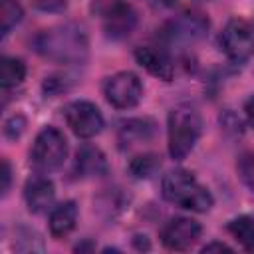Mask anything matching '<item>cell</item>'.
I'll return each instance as SVG.
<instances>
[{
    "mask_svg": "<svg viewBox=\"0 0 254 254\" xmlns=\"http://www.w3.org/2000/svg\"><path fill=\"white\" fill-rule=\"evenodd\" d=\"M24 10L18 0H0V20H2V36H8L10 30L22 20Z\"/></svg>",
    "mask_w": 254,
    "mask_h": 254,
    "instance_id": "19",
    "label": "cell"
},
{
    "mask_svg": "<svg viewBox=\"0 0 254 254\" xmlns=\"http://www.w3.org/2000/svg\"><path fill=\"white\" fill-rule=\"evenodd\" d=\"M244 113H246L248 123L254 127V95H250V97L244 101Z\"/></svg>",
    "mask_w": 254,
    "mask_h": 254,
    "instance_id": "24",
    "label": "cell"
},
{
    "mask_svg": "<svg viewBox=\"0 0 254 254\" xmlns=\"http://www.w3.org/2000/svg\"><path fill=\"white\" fill-rule=\"evenodd\" d=\"M163 196L187 210L194 212H206L212 204L214 198L206 187H202L196 177L185 169H177L165 175L163 179Z\"/></svg>",
    "mask_w": 254,
    "mask_h": 254,
    "instance_id": "2",
    "label": "cell"
},
{
    "mask_svg": "<svg viewBox=\"0 0 254 254\" xmlns=\"http://www.w3.org/2000/svg\"><path fill=\"white\" fill-rule=\"evenodd\" d=\"M236 169H238V175H240V181L244 183V187L254 192V153H242L238 157V163H236Z\"/></svg>",
    "mask_w": 254,
    "mask_h": 254,
    "instance_id": "20",
    "label": "cell"
},
{
    "mask_svg": "<svg viewBox=\"0 0 254 254\" xmlns=\"http://www.w3.org/2000/svg\"><path fill=\"white\" fill-rule=\"evenodd\" d=\"M202 133V119L190 107H177L169 113L167 139H169V155L175 161H183L196 145Z\"/></svg>",
    "mask_w": 254,
    "mask_h": 254,
    "instance_id": "3",
    "label": "cell"
},
{
    "mask_svg": "<svg viewBox=\"0 0 254 254\" xmlns=\"http://www.w3.org/2000/svg\"><path fill=\"white\" fill-rule=\"evenodd\" d=\"M212 250H218V252H232L230 246H226L224 242H210L202 248V252H212Z\"/></svg>",
    "mask_w": 254,
    "mask_h": 254,
    "instance_id": "25",
    "label": "cell"
},
{
    "mask_svg": "<svg viewBox=\"0 0 254 254\" xmlns=\"http://www.w3.org/2000/svg\"><path fill=\"white\" fill-rule=\"evenodd\" d=\"M24 125H26L24 117H20V115L12 117L10 121H6V127H4V133H6V137H10V139H16V137H20V133L24 131Z\"/></svg>",
    "mask_w": 254,
    "mask_h": 254,
    "instance_id": "21",
    "label": "cell"
},
{
    "mask_svg": "<svg viewBox=\"0 0 254 254\" xmlns=\"http://www.w3.org/2000/svg\"><path fill=\"white\" fill-rule=\"evenodd\" d=\"M159 169H161V161L157 155H151V153L137 155L129 163V173L135 179H151Z\"/></svg>",
    "mask_w": 254,
    "mask_h": 254,
    "instance_id": "18",
    "label": "cell"
},
{
    "mask_svg": "<svg viewBox=\"0 0 254 254\" xmlns=\"http://www.w3.org/2000/svg\"><path fill=\"white\" fill-rule=\"evenodd\" d=\"M103 95L115 109H131L143 97V83L133 71H119L105 79Z\"/></svg>",
    "mask_w": 254,
    "mask_h": 254,
    "instance_id": "6",
    "label": "cell"
},
{
    "mask_svg": "<svg viewBox=\"0 0 254 254\" xmlns=\"http://www.w3.org/2000/svg\"><path fill=\"white\" fill-rule=\"evenodd\" d=\"M36 6L42 10H60L65 6V0H36Z\"/></svg>",
    "mask_w": 254,
    "mask_h": 254,
    "instance_id": "22",
    "label": "cell"
},
{
    "mask_svg": "<svg viewBox=\"0 0 254 254\" xmlns=\"http://www.w3.org/2000/svg\"><path fill=\"white\" fill-rule=\"evenodd\" d=\"M202 234V226L187 216L171 218L161 228V242L169 250H187L190 248Z\"/></svg>",
    "mask_w": 254,
    "mask_h": 254,
    "instance_id": "8",
    "label": "cell"
},
{
    "mask_svg": "<svg viewBox=\"0 0 254 254\" xmlns=\"http://www.w3.org/2000/svg\"><path fill=\"white\" fill-rule=\"evenodd\" d=\"M75 175L83 179L107 175L105 155L93 145H83L81 149H77V155H75Z\"/></svg>",
    "mask_w": 254,
    "mask_h": 254,
    "instance_id": "12",
    "label": "cell"
},
{
    "mask_svg": "<svg viewBox=\"0 0 254 254\" xmlns=\"http://www.w3.org/2000/svg\"><path fill=\"white\" fill-rule=\"evenodd\" d=\"M155 133V121L151 119H129L121 125L119 129V139L123 145L127 143H137V141H147Z\"/></svg>",
    "mask_w": 254,
    "mask_h": 254,
    "instance_id": "15",
    "label": "cell"
},
{
    "mask_svg": "<svg viewBox=\"0 0 254 254\" xmlns=\"http://www.w3.org/2000/svg\"><path fill=\"white\" fill-rule=\"evenodd\" d=\"M64 117H65L67 127L79 139H91L103 129V115L97 109V105L91 101L77 99V101L67 103L64 109Z\"/></svg>",
    "mask_w": 254,
    "mask_h": 254,
    "instance_id": "7",
    "label": "cell"
},
{
    "mask_svg": "<svg viewBox=\"0 0 254 254\" xmlns=\"http://www.w3.org/2000/svg\"><path fill=\"white\" fill-rule=\"evenodd\" d=\"M228 232L242 244L244 250H254V216L242 214L228 222Z\"/></svg>",
    "mask_w": 254,
    "mask_h": 254,
    "instance_id": "17",
    "label": "cell"
},
{
    "mask_svg": "<svg viewBox=\"0 0 254 254\" xmlns=\"http://www.w3.org/2000/svg\"><path fill=\"white\" fill-rule=\"evenodd\" d=\"M218 44L232 64H244L254 54V26L248 20L232 18L220 32Z\"/></svg>",
    "mask_w": 254,
    "mask_h": 254,
    "instance_id": "4",
    "label": "cell"
},
{
    "mask_svg": "<svg viewBox=\"0 0 254 254\" xmlns=\"http://www.w3.org/2000/svg\"><path fill=\"white\" fill-rule=\"evenodd\" d=\"M24 198H26V204H28L30 212H34V214L44 212L54 204L56 187L46 177H34L24 187Z\"/></svg>",
    "mask_w": 254,
    "mask_h": 254,
    "instance_id": "11",
    "label": "cell"
},
{
    "mask_svg": "<svg viewBox=\"0 0 254 254\" xmlns=\"http://www.w3.org/2000/svg\"><path fill=\"white\" fill-rule=\"evenodd\" d=\"M32 163L40 171H56L64 165L67 157V141L64 133L56 127H44L32 147Z\"/></svg>",
    "mask_w": 254,
    "mask_h": 254,
    "instance_id": "5",
    "label": "cell"
},
{
    "mask_svg": "<svg viewBox=\"0 0 254 254\" xmlns=\"http://www.w3.org/2000/svg\"><path fill=\"white\" fill-rule=\"evenodd\" d=\"M24 77H26V65L22 60L10 58V56H4L0 60V83L4 89L20 85Z\"/></svg>",
    "mask_w": 254,
    "mask_h": 254,
    "instance_id": "16",
    "label": "cell"
},
{
    "mask_svg": "<svg viewBox=\"0 0 254 254\" xmlns=\"http://www.w3.org/2000/svg\"><path fill=\"white\" fill-rule=\"evenodd\" d=\"M208 28V20L202 14H183L171 22V36L177 40H196Z\"/></svg>",
    "mask_w": 254,
    "mask_h": 254,
    "instance_id": "14",
    "label": "cell"
},
{
    "mask_svg": "<svg viewBox=\"0 0 254 254\" xmlns=\"http://www.w3.org/2000/svg\"><path fill=\"white\" fill-rule=\"evenodd\" d=\"M77 222V204L73 200H64L50 212V232L54 238H64L73 230Z\"/></svg>",
    "mask_w": 254,
    "mask_h": 254,
    "instance_id": "13",
    "label": "cell"
},
{
    "mask_svg": "<svg viewBox=\"0 0 254 254\" xmlns=\"http://www.w3.org/2000/svg\"><path fill=\"white\" fill-rule=\"evenodd\" d=\"M34 44H36V50L44 58L52 62H60V64L85 62L87 48H89L83 28L75 24H64V26L44 30L42 34H38Z\"/></svg>",
    "mask_w": 254,
    "mask_h": 254,
    "instance_id": "1",
    "label": "cell"
},
{
    "mask_svg": "<svg viewBox=\"0 0 254 254\" xmlns=\"http://www.w3.org/2000/svg\"><path fill=\"white\" fill-rule=\"evenodd\" d=\"M137 24V14L135 10L129 6V4H123V2H117L109 8V12L105 14L103 18V28L107 32L109 38H125L133 32Z\"/></svg>",
    "mask_w": 254,
    "mask_h": 254,
    "instance_id": "10",
    "label": "cell"
},
{
    "mask_svg": "<svg viewBox=\"0 0 254 254\" xmlns=\"http://www.w3.org/2000/svg\"><path fill=\"white\" fill-rule=\"evenodd\" d=\"M10 163L6 161V159H2V194H6L8 192V189H10Z\"/></svg>",
    "mask_w": 254,
    "mask_h": 254,
    "instance_id": "23",
    "label": "cell"
},
{
    "mask_svg": "<svg viewBox=\"0 0 254 254\" xmlns=\"http://www.w3.org/2000/svg\"><path fill=\"white\" fill-rule=\"evenodd\" d=\"M135 60L141 67H145L151 75L163 79V81H171L175 67L171 58L167 56V52H163L161 48L155 46H141L135 50Z\"/></svg>",
    "mask_w": 254,
    "mask_h": 254,
    "instance_id": "9",
    "label": "cell"
}]
</instances>
